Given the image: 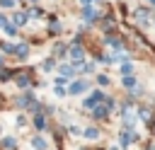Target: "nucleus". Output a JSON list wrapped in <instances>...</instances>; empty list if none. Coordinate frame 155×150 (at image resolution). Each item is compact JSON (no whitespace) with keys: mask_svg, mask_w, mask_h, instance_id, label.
Here are the masks:
<instances>
[{"mask_svg":"<svg viewBox=\"0 0 155 150\" xmlns=\"http://www.w3.org/2000/svg\"><path fill=\"white\" fill-rule=\"evenodd\" d=\"M104 99H107V94H104L102 90H94V92H92V94H90V97L82 102V109H90V111H92V109H94L97 104H102Z\"/></svg>","mask_w":155,"mask_h":150,"instance_id":"nucleus-1","label":"nucleus"},{"mask_svg":"<svg viewBox=\"0 0 155 150\" xmlns=\"http://www.w3.org/2000/svg\"><path fill=\"white\" fill-rule=\"evenodd\" d=\"M133 140H136V133H133V131H121V135H119V143H121V148H128Z\"/></svg>","mask_w":155,"mask_h":150,"instance_id":"nucleus-2","label":"nucleus"},{"mask_svg":"<svg viewBox=\"0 0 155 150\" xmlns=\"http://www.w3.org/2000/svg\"><path fill=\"white\" fill-rule=\"evenodd\" d=\"M85 90H87V80H75V82L70 85L68 92H70V94H82Z\"/></svg>","mask_w":155,"mask_h":150,"instance_id":"nucleus-3","label":"nucleus"},{"mask_svg":"<svg viewBox=\"0 0 155 150\" xmlns=\"http://www.w3.org/2000/svg\"><path fill=\"white\" fill-rule=\"evenodd\" d=\"M97 17H99V12H97L94 7H90V5H85V10H82V19H85V22H94Z\"/></svg>","mask_w":155,"mask_h":150,"instance_id":"nucleus-4","label":"nucleus"},{"mask_svg":"<svg viewBox=\"0 0 155 150\" xmlns=\"http://www.w3.org/2000/svg\"><path fill=\"white\" fill-rule=\"evenodd\" d=\"M82 56H85V48L75 41V44L70 46V58H73V60H82Z\"/></svg>","mask_w":155,"mask_h":150,"instance_id":"nucleus-5","label":"nucleus"},{"mask_svg":"<svg viewBox=\"0 0 155 150\" xmlns=\"http://www.w3.org/2000/svg\"><path fill=\"white\" fill-rule=\"evenodd\" d=\"M12 22H15V27H17V24H27V22H29V15H27V12H15V15H12Z\"/></svg>","mask_w":155,"mask_h":150,"instance_id":"nucleus-6","label":"nucleus"},{"mask_svg":"<svg viewBox=\"0 0 155 150\" xmlns=\"http://www.w3.org/2000/svg\"><path fill=\"white\" fill-rule=\"evenodd\" d=\"M31 145H34V150H46L48 148V143L41 138V135H36V138H31Z\"/></svg>","mask_w":155,"mask_h":150,"instance_id":"nucleus-7","label":"nucleus"},{"mask_svg":"<svg viewBox=\"0 0 155 150\" xmlns=\"http://www.w3.org/2000/svg\"><path fill=\"white\" fill-rule=\"evenodd\" d=\"M82 135H85V138H90V140H94V138H99V131H97L94 126H87V128L82 131Z\"/></svg>","mask_w":155,"mask_h":150,"instance_id":"nucleus-8","label":"nucleus"},{"mask_svg":"<svg viewBox=\"0 0 155 150\" xmlns=\"http://www.w3.org/2000/svg\"><path fill=\"white\" fill-rule=\"evenodd\" d=\"M148 12H150V10H136V19H138L140 24H148Z\"/></svg>","mask_w":155,"mask_h":150,"instance_id":"nucleus-9","label":"nucleus"},{"mask_svg":"<svg viewBox=\"0 0 155 150\" xmlns=\"http://www.w3.org/2000/svg\"><path fill=\"white\" fill-rule=\"evenodd\" d=\"M73 75H75L73 65H61V77H73Z\"/></svg>","mask_w":155,"mask_h":150,"instance_id":"nucleus-10","label":"nucleus"},{"mask_svg":"<svg viewBox=\"0 0 155 150\" xmlns=\"http://www.w3.org/2000/svg\"><path fill=\"white\" fill-rule=\"evenodd\" d=\"M15 53H17L19 58H27V56H29V48H27L24 44H19V46H15Z\"/></svg>","mask_w":155,"mask_h":150,"instance_id":"nucleus-11","label":"nucleus"},{"mask_svg":"<svg viewBox=\"0 0 155 150\" xmlns=\"http://www.w3.org/2000/svg\"><path fill=\"white\" fill-rule=\"evenodd\" d=\"M34 126H36V131H46V119L44 116H34Z\"/></svg>","mask_w":155,"mask_h":150,"instance_id":"nucleus-12","label":"nucleus"},{"mask_svg":"<svg viewBox=\"0 0 155 150\" xmlns=\"http://www.w3.org/2000/svg\"><path fill=\"white\" fill-rule=\"evenodd\" d=\"M15 145H17L15 138H2V150H15Z\"/></svg>","mask_w":155,"mask_h":150,"instance_id":"nucleus-13","label":"nucleus"},{"mask_svg":"<svg viewBox=\"0 0 155 150\" xmlns=\"http://www.w3.org/2000/svg\"><path fill=\"white\" fill-rule=\"evenodd\" d=\"M124 87H131V90L136 92V77H133V75H126V77H124Z\"/></svg>","mask_w":155,"mask_h":150,"instance_id":"nucleus-14","label":"nucleus"},{"mask_svg":"<svg viewBox=\"0 0 155 150\" xmlns=\"http://www.w3.org/2000/svg\"><path fill=\"white\" fill-rule=\"evenodd\" d=\"M2 29H5V34H7V36H15V34H17V27H15V24H10V22H7Z\"/></svg>","mask_w":155,"mask_h":150,"instance_id":"nucleus-15","label":"nucleus"},{"mask_svg":"<svg viewBox=\"0 0 155 150\" xmlns=\"http://www.w3.org/2000/svg\"><path fill=\"white\" fill-rule=\"evenodd\" d=\"M121 75H124V77H126V75H133V65H131V63H124V65H121Z\"/></svg>","mask_w":155,"mask_h":150,"instance_id":"nucleus-16","label":"nucleus"},{"mask_svg":"<svg viewBox=\"0 0 155 150\" xmlns=\"http://www.w3.org/2000/svg\"><path fill=\"white\" fill-rule=\"evenodd\" d=\"M148 116H150V109H148V106H140V109H138V119H143V121H145Z\"/></svg>","mask_w":155,"mask_h":150,"instance_id":"nucleus-17","label":"nucleus"},{"mask_svg":"<svg viewBox=\"0 0 155 150\" xmlns=\"http://www.w3.org/2000/svg\"><path fill=\"white\" fill-rule=\"evenodd\" d=\"M17 85H19V87H27V85H29V77H27V75H19V77H17Z\"/></svg>","mask_w":155,"mask_h":150,"instance_id":"nucleus-18","label":"nucleus"},{"mask_svg":"<svg viewBox=\"0 0 155 150\" xmlns=\"http://www.w3.org/2000/svg\"><path fill=\"white\" fill-rule=\"evenodd\" d=\"M63 53H65V46H63V44H58V46H56V56H58V58H63Z\"/></svg>","mask_w":155,"mask_h":150,"instance_id":"nucleus-19","label":"nucleus"},{"mask_svg":"<svg viewBox=\"0 0 155 150\" xmlns=\"http://www.w3.org/2000/svg\"><path fill=\"white\" fill-rule=\"evenodd\" d=\"M92 70H94V63H85V65H82V70H80V73H92Z\"/></svg>","mask_w":155,"mask_h":150,"instance_id":"nucleus-20","label":"nucleus"},{"mask_svg":"<svg viewBox=\"0 0 155 150\" xmlns=\"http://www.w3.org/2000/svg\"><path fill=\"white\" fill-rule=\"evenodd\" d=\"M29 12H31V17H41V15H44V10H39V7H31Z\"/></svg>","mask_w":155,"mask_h":150,"instance_id":"nucleus-21","label":"nucleus"},{"mask_svg":"<svg viewBox=\"0 0 155 150\" xmlns=\"http://www.w3.org/2000/svg\"><path fill=\"white\" fill-rule=\"evenodd\" d=\"M2 51H7V53H15V44H2Z\"/></svg>","mask_w":155,"mask_h":150,"instance_id":"nucleus-22","label":"nucleus"},{"mask_svg":"<svg viewBox=\"0 0 155 150\" xmlns=\"http://www.w3.org/2000/svg\"><path fill=\"white\" fill-rule=\"evenodd\" d=\"M53 92H56V94H58V97H65V90H63V87H61V85H56V87H53Z\"/></svg>","mask_w":155,"mask_h":150,"instance_id":"nucleus-23","label":"nucleus"},{"mask_svg":"<svg viewBox=\"0 0 155 150\" xmlns=\"http://www.w3.org/2000/svg\"><path fill=\"white\" fill-rule=\"evenodd\" d=\"M51 68H53V60H51V58H48V60H44V70H46V73H48V70H51Z\"/></svg>","mask_w":155,"mask_h":150,"instance_id":"nucleus-24","label":"nucleus"},{"mask_svg":"<svg viewBox=\"0 0 155 150\" xmlns=\"http://www.w3.org/2000/svg\"><path fill=\"white\" fill-rule=\"evenodd\" d=\"M97 82H99V85H109V77H107V75H99Z\"/></svg>","mask_w":155,"mask_h":150,"instance_id":"nucleus-25","label":"nucleus"},{"mask_svg":"<svg viewBox=\"0 0 155 150\" xmlns=\"http://www.w3.org/2000/svg\"><path fill=\"white\" fill-rule=\"evenodd\" d=\"M0 5H2V7H12V5H15V0H0Z\"/></svg>","mask_w":155,"mask_h":150,"instance_id":"nucleus-26","label":"nucleus"},{"mask_svg":"<svg viewBox=\"0 0 155 150\" xmlns=\"http://www.w3.org/2000/svg\"><path fill=\"white\" fill-rule=\"evenodd\" d=\"M7 24V19H5V15H0V27H5Z\"/></svg>","mask_w":155,"mask_h":150,"instance_id":"nucleus-27","label":"nucleus"},{"mask_svg":"<svg viewBox=\"0 0 155 150\" xmlns=\"http://www.w3.org/2000/svg\"><path fill=\"white\" fill-rule=\"evenodd\" d=\"M80 2H82V5H90V2H92V0H80Z\"/></svg>","mask_w":155,"mask_h":150,"instance_id":"nucleus-28","label":"nucleus"},{"mask_svg":"<svg viewBox=\"0 0 155 150\" xmlns=\"http://www.w3.org/2000/svg\"><path fill=\"white\" fill-rule=\"evenodd\" d=\"M0 65H2V58H0Z\"/></svg>","mask_w":155,"mask_h":150,"instance_id":"nucleus-29","label":"nucleus"},{"mask_svg":"<svg viewBox=\"0 0 155 150\" xmlns=\"http://www.w3.org/2000/svg\"><path fill=\"white\" fill-rule=\"evenodd\" d=\"M150 2H153V5H155V0H150Z\"/></svg>","mask_w":155,"mask_h":150,"instance_id":"nucleus-30","label":"nucleus"}]
</instances>
